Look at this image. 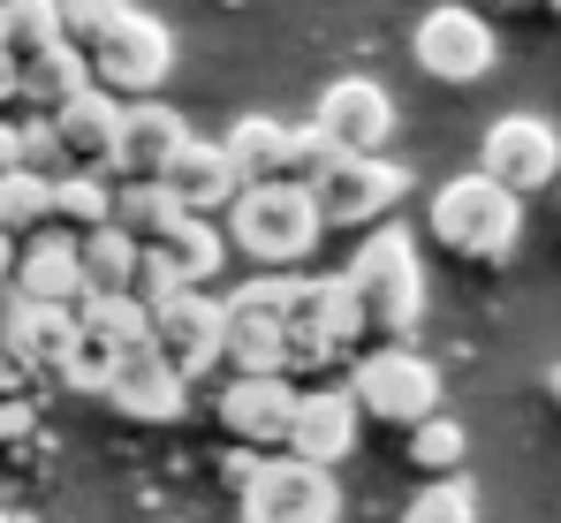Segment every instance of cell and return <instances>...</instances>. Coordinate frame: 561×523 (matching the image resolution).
Wrapping results in <instances>:
<instances>
[{"mask_svg": "<svg viewBox=\"0 0 561 523\" xmlns=\"http://www.w3.org/2000/svg\"><path fill=\"white\" fill-rule=\"evenodd\" d=\"M296 379H228L220 387V433L243 447H280L288 418H296Z\"/></svg>", "mask_w": 561, "mask_h": 523, "instance_id": "9a60e30c", "label": "cell"}, {"mask_svg": "<svg viewBox=\"0 0 561 523\" xmlns=\"http://www.w3.org/2000/svg\"><path fill=\"white\" fill-rule=\"evenodd\" d=\"M84 61H92V91H106V99H114V91H160L168 69H175V38H168L160 15L129 8Z\"/></svg>", "mask_w": 561, "mask_h": 523, "instance_id": "8992f818", "label": "cell"}, {"mask_svg": "<svg viewBox=\"0 0 561 523\" xmlns=\"http://www.w3.org/2000/svg\"><path fill=\"white\" fill-rule=\"evenodd\" d=\"M92 91V61L77 54V46H54V54H38L23 77H15V99H31L38 106V122H54L69 99H84Z\"/></svg>", "mask_w": 561, "mask_h": 523, "instance_id": "603a6c76", "label": "cell"}, {"mask_svg": "<svg viewBox=\"0 0 561 523\" xmlns=\"http://www.w3.org/2000/svg\"><path fill=\"white\" fill-rule=\"evenodd\" d=\"M357 402H350V387H304L296 395V418H288V455L296 463H319V470H334L350 447H357Z\"/></svg>", "mask_w": 561, "mask_h": 523, "instance_id": "4fadbf2b", "label": "cell"}, {"mask_svg": "<svg viewBox=\"0 0 561 523\" xmlns=\"http://www.w3.org/2000/svg\"><path fill=\"white\" fill-rule=\"evenodd\" d=\"M160 182L175 190V205H183L190 220L228 213V197L243 190V182H236V168H228V152H220V145H205V137H190L183 152L168 160V174H160Z\"/></svg>", "mask_w": 561, "mask_h": 523, "instance_id": "e0dca14e", "label": "cell"}, {"mask_svg": "<svg viewBox=\"0 0 561 523\" xmlns=\"http://www.w3.org/2000/svg\"><path fill=\"white\" fill-rule=\"evenodd\" d=\"M539 8H554V15H561V0H539Z\"/></svg>", "mask_w": 561, "mask_h": 523, "instance_id": "8d00e7d4", "label": "cell"}, {"mask_svg": "<svg viewBox=\"0 0 561 523\" xmlns=\"http://www.w3.org/2000/svg\"><path fill=\"white\" fill-rule=\"evenodd\" d=\"M8 288L23 304H46V311H77L84 304V265H77V236L69 228H38L23 251H15V273Z\"/></svg>", "mask_w": 561, "mask_h": 523, "instance_id": "7c38bea8", "label": "cell"}, {"mask_svg": "<svg viewBox=\"0 0 561 523\" xmlns=\"http://www.w3.org/2000/svg\"><path fill=\"white\" fill-rule=\"evenodd\" d=\"M15 77H23V69H15V61H8V54H0V106H8V99H15Z\"/></svg>", "mask_w": 561, "mask_h": 523, "instance_id": "e575fe53", "label": "cell"}, {"mask_svg": "<svg viewBox=\"0 0 561 523\" xmlns=\"http://www.w3.org/2000/svg\"><path fill=\"white\" fill-rule=\"evenodd\" d=\"M0 523H8V516H0Z\"/></svg>", "mask_w": 561, "mask_h": 523, "instance_id": "ab89813d", "label": "cell"}, {"mask_svg": "<svg viewBox=\"0 0 561 523\" xmlns=\"http://www.w3.org/2000/svg\"><path fill=\"white\" fill-rule=\"evenodd\" d=\"M220 152H228L236 182H288V129H280L274 114H243L220 137Z\"/></svg>", "mask_w": 561, "mask_h": 523, "instance_id": "7402d4cb", "label": "cell"}, {"mask_svg": "<svg viewBox=\"0 0 561 523\" xmlns=\"http://www.w3.org/2000/svg\"><path fill=\"white\" fill-rule=\"evenodd\" d=\"M288 334H311V342L327 349H350L365 334V319H357V296H350V281L342 273H327V281H304V311H296V327Z\"/></svg>", "mask_w": 561, "mask_h": 523, "instance_id": "ffe728a7", "label": "cell"}, {"mask_svg": "<svg viewBox=\"0 0 561 523\" xmlns=\"http://www.w3.org/2000/svg\"><path fill=\"white\" fill-rule=\"evenodd\" d=\"M54 228V174H0V236H38Z\"/></svg>", "mask_w": 561, "mask_h": 523, "instance_id": "83f0119b", "label": "cell"}, {"mask_svg": "<svg viewBox=\"0 0 561 523\" xmlns=\"http://www.w3.org/2000/svg\"><path fill=\"white\" fill-rule=\"evenodd\" d=\"M54 137H61V160L77 174H106L114 182V145H122V99L106 91H84L54 114Z\"/></svg>", "mask_w": 561, "mask_h": 523, "instance_id": "2e32d148", "label": "cell"}, {"mask_svg": "<svg viewBox=\"0 0 561 523\" xmlns=\"http://www.w3.org/2000/svg\"><path fill=\"white\" fill-rule=\"evenodd\" d=\"M152 251L175 265V281H183V288H205V281L220 273V259H228V243H220V228H213V220H183V228H175L168 243H152Z\"/></svg>", "mask_w": 561, "mask_h": 523, "instance_id": "f1b7e54d", "label": "cell"}, {"mask_svg": "<svg viewBox=\"0 0 561 523\" xmlns=\"http://www.w3.org/2000/svg\"><path fill=\"white\" fill-rule=\"evenodd\" d=\"M501 8H524V0H501Z\"/></svg>", "mask_w": 561, "mask_h": 523, "instance_id": "74e56055", "label": "cell"}, {"mask_svg": "<svg viewBox=\"0 0 561 523\" xmlns=\"http://www.w3.org/2000/svg\"><path fill=\"white\" fill-rule=\"evenodd\" d=\"M190 145V122L168 99H137L122 106V145H114V182H160L168 160Z\"/></svg>", "mask_w": 561, "mask_h": 523, "instance_id": "5bb4252c", "label": "cell"}, {"mask_svg": "<svg viewBox=\"0 0 561 523\" xmlns=\"http://www.w3.org/2000/svg\"><path fill=\"white\" fill-rule=\"evenodd\" d=\"M350 402H357V418H379V425H425V418H440V372L410 342H379L350 372Z\"/></svg>", "mask_w": 561, "mask_h": 523, "instance_id": "277c9868", "label": "cell"}, {"mask_svg": "<svg viewBox=\"0 0 561 523\" xmlns=\"http://www.w3.org/2000/svg\"><path fill=\"white\" fill-rule=\"evenodd\" d=\"M54 220L69 228V236H92V228H106L114 220V182L106 174H54Z\"/></svg>", "mask_w": 561, "mask_h": 523, "instance_id": "4316f807", "label": "cell"}, {"mask_svg": "<svg viewBox=\"0 0 561 523\" xmlns=\"http://www.w3.org/2000/svg\"><path fill=\"white\" fill-rule=\"evenodd\" d=\"M77 327H84L99 349H114L122 364L152 349V311H145L137 296H84V304H77Z\"/></svg>", "mask_w": 561, "mask_h": 523, "instance_id": "cb8c5ba5", "label": "cell"}, {"mask_svg": "<svg viewBox=\"0 0 561 523\" xmlns=\"http://www.w3.org/2000/svg\"><path fill=\"white\" fill-rule=\"evenodd\" d=\"M54 372H61L69 387H84V395H106V379L122 372V356H114V349H99L92 334L77 327V334H69V349H61V364H54Z\"/></svg>", "mask_w": 561, "mask_h": 523, "instance_id": "1f68e13d", "label": "cell"}, {"mask_svg": "<svg viewBox=\"0 0 561 523\" xmlns=\"http://www.w3.org/2000/svg\"><path fill=\"white\" fill-rule=\"evenodd\" d=\"M410 61H417L433 84H478V77L493 69V31H485V15H470V8H433V15L417 23V38H410Z\"/></svg>", "mask_w": 561, "mask_h": 523, "instance_id": "9c48e42d", "label": "cell"}, {"mask_svg": "<svg viewBox=\"0 0 561 523\" xmlns=\"http://www.w3.org/2000/svg\"><path fill=\"white\" fill-rule=\"evenodd\" d=\"M463 455L470 440L456 418H425V425H410V463L425 470V478H463Z\"/></svg>", "mask_w": 561, "mask_h": 523, "instance_id": "f546056e", "label": "cell"}, {"mask_svg": "<svg viewBox=\"0 0 561 523\" xmlns=\"http://www.w3.org/2000/svg\"><path fill=\"white\" fill-rule=\"evenodd\" d=\"M402 523H478V493H470V478H425V493L402 509Z\"/></svg>", "mask_w": 561, "mask_h": 523, "instance_id": "4dcf8cb0", "label": "cell"}, {"mask_svg": "<svg viewBox=\"0 0 561 523\" xmlns=\"http://www.w3.org/2000/svg\"><path fill=\"white\" fill-rule=\"evenodd\" d=\"M410 190V174L394 168V160H334V168L311 182V213H319V228H373V213H387L394 197Z\"/></svg>", "mask_w": 561, "mask_h": 523, "instance_id": "ba28073f", "label": "cell"}, {"mask_svg": "<svg viewBox=\"0 0 561 523\" xmlns=\"http://www.w3.org/2000/svg\"><path fill=\"white\" fill-rule=\"evenodd\" d=\"M547 395H554V410H561V364H554V372H547Z\"/></svg>", "mask_w": 561, "mask_h": 523, "instance_id": "d590c367", "label": "cell"}, {"mask_svg": "<svg viewBox=\"0 0 561 523\" xmlns=\"http://www.w3.org/2000/svg\"><path fill=\"white\" fill-rule=\"evenodd\" d=\"M183 395H190V379H175L152 349L145 356H129L114 379H106V402L122 410V418H145V425H168V418H183Z\"/></svg>", "mask_w": 561, "mask_h": 523, "instance_id": "ac0fdd59", "label": "cell"}, {"mask_svg": "<svg viewBox=\"0 0 561 523\" xmlns=\"http://www.w3.org/2000/svg\"><path fill=\"white\" fill-rule=\"evenodd\" d=\"M319 236L327 228L311 213V190H296V182H243L228 197V228H220V243H236L259 265H304L319 251Z\"/></svg>", "mask_w": 561, "mask_h": 523, "instance_id": "7a4b0ae2", "label": "cell"}, {"mask_svg": "<svg viewBox=\"0 0 561 523\" xmlns=\"http://www.w3.org/2000/svg\"><path fill=\"white\" fill-rule=\"evenodd\" d=\"M15 168H23V145H15V129L0 122V174H15Z\"/></svg>", "mask_w": 561, "mask_h": 523, "instance_id": "836d02e7", "label": "cell"}, {"mask_svg": "<svg viewBox=\"0 0 561 523\" xmlns=\"http://www.w3.org/2000/svg\"><path fill=\"white\" fill-rule=\"evenodd\" d=\"M61 46V0H8L0 8V54L15 69H31L38 54Z\"/></svg>", "mask_w": 561, "mask_h": 523, "instance_id": "484cf974", "label": "cell"}, {"mask_svg": "<svg viewBox=\"0 0 561 523\" xmlns=\"http://www.w3.org/2000/svg\"><path fill=\"white\" fill-rule=\"evenodd\" d=\"M311 129L342 152V160H365L387 145V129H394V106H387V91L373 77H342V84L319 91V114H311Z\"/></svg>", "mask_w": 561, "mask_h": 523, "instance_id": "8fae6325", "label": "cell"}, {"mask_svg": "<svg viewBox=\"0 0 561 523\" xmlns=\"http://www.w3.org/2000/svg\"><path fill=\"white\" fill-rule=\"evenodd\" d=\"M69 334H77V311H46V304H23V296H8V311H0V349L15 364H61Z\"/></svg>", "mask_w": 561, "mask_h": 523, "instance_id": "d6986e66", "label": "cell"}, {"mask_svg": "<svg viewBox=\"0 0 561 523\" xmlns=\"http://www.w3.org/2000/svg\"><path fill=\"white\" fill-rule=\"evenodd\" d=\"M152 356L175 372V379H197L220 364V304L205 288H183L152 311Z\"/></svg>", "mask_w": 561, "mask_h": 523, "instance_id": "30bf717a", "label": "cell"}, {"mask_svg": "<svg viewBox=\"0 0 561 523\" xmlns=\"http://www.w3.org/2000/svg\"><path fill=\"white\" fill-rule=\"evenodd\" d=\"M342 516V486L319 463L266 455L243 470V523H334Z\"/></svg>", "mask_w": 561, "mask_h": 523, "instance_id": "5b68a950", "label": "cell"}, {"mask_svg": "<svg viewBox=\"0 0 561 523\" xmlns=\"http://www.w3.org/2000/svg\"><path fill=\"white\" fill-rule=\"evenodd\" d=\"M350 296H357V319L365 334H387V342H410L417 334V311H425V273H417V243L402 228H373L365 251L350 259Z\"/></svg>", "mask_w": 561, "mask_h": 523, "instance_id": "6da1fadb", "label": "cell"}, {"mask_svg": "<svg viewBox=\"0 0 561 523\" xmlns=\"http://www.w3.org/2000/svg\"><path fill=\"white\" fill-rule=\"evenodd\" d=\"M137 243L106 220L92 236H77V265H84V296H129V281H137Z\"/></svg>", "mask_w": 561, "mask_h": 523, "instance_id": "d4e9b609", "label": "cell"}, {"mask_svg": "<svg viewBox=\"0 0 561 523\" xmlns=\"http://www.w3.org/2000/svg\"><path fill=\"white\" fill-rule=\"evenodd\" d=\"M183 220H190V213L175 205V190H168V182H114V228H122L137 251L168 243Z\"/></svg>", "mask_w": 561, "mask_h": 523, "instance_id": "44dd1931", "label": "cell"}, {"mask_svg": "<svg viewBox=\"0 0 561 523\" xmlns=\"http://www.w3.org/2000/svg\"><path fill=\"white\" fill-rule=\"evenodd\" d=\"M516 228H524V197H508L485 174H456L433 190V243L470 265H501L516 251Z\"/></svg>", "mask_w": 561, "mask_h": 523, "instance_id": "3957f363", "label": "cell"}, {"mask_svg": "<svg viewBox=\"0 0 561 523\" xmlns=\"http://www.w3.org/2000/svg\"><path fill=\"white\" fill-rule=\"evenodd\" d=\"M0 8H8V0H0Z\"/></svg>", "mask_w": 561, "mask_h": 523, "instance_id": "f35d334b", "label": "cell"}, {"mask_svg": "<svg viewBox=\"0 0 561 523\" xmlns=\"http://www.w3.org/2000/svg\"><path fill=\"white\" fill-rule=\"evenodd\" d=\"M478 174L501 182L508 197H531V190L561 182V137L539 114H501L485 129V145H478Z\"/></svg>", "mask_w": 561, "mask_h": 523, "instance_id": "52a82bcc", "label": "cell"}, {"mask_svg": "<svg viewBox=\"0 0 561 523\" xmlns=\"http://www.w3.org/2000/svg\"><path fill=\"white\" fill-rule=\"evenodd\" d=\"M122 15H129V0H61V46L92 54L99 38L122 23Z\"/></svg>", "mask_w": 561, "mask_h": 523, "instance_id": "d6a6232c", "label": "cell"}]
</instances>
